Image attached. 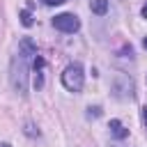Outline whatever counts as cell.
I'll return each mask as SVG.
<instances>
[{
    "instance_id": "2",
    "label": "cell",
    "mask_w": 147,
    "mask_h": 147,
    "mask_svg": "<svg viewBox=\"0 0 147 147\" xmlns=\"http://www.w3.org/2000/svg\"><path fill=\"white\" fill-rule=\"evenodd\" d=\"M83 83H85V74H83V67L78 62L69 64L64 71H62V85L69 90V92H80L83 90Z\"/></svg>"
},
{
    "instance_id": "6",
    "label": "cell",
    "mask_w": 147,
    "mask_h": 147,
    "mask_svg": "<svg viewBox=\"0 0 147 147\" xmlns=\"http://www.w3.org/2000/svg\"><path fill=\"white\" fill-rule=\"evenodd\" d=\"M18 16H21V23H23L25 28H30V25H32V14H30L28 9H23V11L18 14Z\"/></svg>"
},
{
    "instance_id": "5",
    "label": "cell",
    "mask_w": 147,
    "mask_h": 147,
    "mask_svg": "<svg viewBox=\"0 0 147 147\" xmlns=\"http://www.w3.org/2000/svg\"><path fill=\"white\" fill-rule=\"evenodd\" d=\"M90 9L96 14V16H103L108 11V0H90Z\"/></svg>"
},
{
    "instance_id": "12",
    "label": "cell",
    "mask_w": 147,
    "mask_h": 147,
    "mask_svg": "<svg viewBox=\"0 0 147 147\" xmlns=\"http://www.w3.org/2000/svg\"><path fill=\"white\" fill-rule=\"evenodd\" d=\"M142 46H145V48H147V37H145V39H142Z\"/></svg>"
},
{
    "instance_id": "11",
    "label": "cell",
    "mask_w": 147,
    "mask_h": 147,
    "mask_svg": "<svg viewBox=\"0 0 147 147\" xmlns=\"http://www.w3.org/2000/svg\"><path fill=\"white\" fill-rule=\"evenodd\" d=\"M0 147H11V145L9 142H0Z\"/></svg>"
},
{
    "instance_id": "9",
    "label": "cell",
    "mask_w": 147,
    "mask_h": 147,
    "mask_svg": "<svg viewBox=\"0 0 147 147\" xmlns=\"http://www.w3.org/2000/svg\"><path fill=\"white\" fill-rule=\"evenodd\" d=\"M142 124H145V129H147V106H142Z\"/></svg>"
},
{
    "instance_id": "3",
    "label": "cell",
    "mask_w": 147,
    "mask_h": 147,
    "mask_svg": "<svg viewBox=\"0 0 147 147\" xmlns=\"http://www.w3.org/2000/svg\"><path fill=\"white\" fill-rule=\"evenodd\" d=\"M53 25H55L60 32L74 34V32H78L80 21H78V16H74V14H57V16L53 18Z\"/></svg>"
},
{
    "instance_id": "4",
    "label": "cell",
    "mask_w": 147,
    "mask_h": 147,
    "mask_svg": "<svg viewBox=\"0 0 147 147\" xmlns=\"http://www.w3.org/2000/svg\"><path fill=\"white\" fill-rule=\"evenodd\" d=\"M108 129H110V133H113L117 140H122V138H126V136H129V129H126L119 119H110V126H108Z\"/></svg>"
},
{
    "instance_id": "1",
    "label": "cell",
    "mask_w": 147,
    "mask_h": 147,
    "mask_svg": "<svg viewBox=\"0 0 147 147\" xmlns=\"http://www.w3.org/2000/svg\"><path fill=\"white\" fill-rule=\"evenodd\" d=\"M37 55V46L30 37H23L18 44V51L11 60V85L18 94H25L28 90V64Z\"/></svg>"
},
{
    "instance_id": "8",
    "label": "cell",
    "mask_w": 147,
    "mask_h": 147,
    "mask_svg": "<svg viewBox=\"0 0 147 147\" xmlns=\"http://www.w3.org/2000/svg\"><path fill=\"white\" fill-rule=\"evenodd\" d=\"M62 2H67V0H46L48 7H55V5H62Z\"/></svg>"
},
{
    "instance_id": "7",
    "label": "cell",
    "mask_w": 147,
    "mask_h": 147,
    "mask_svg": "<svg viewBox=\"0 0 147 147\" xmlns=\"http://www.w3.org/2000/svg\"><path fill=\"white\" fill-rule=\"evenodd\" d=\"M90 113H87V117H99L101 115V108H87Z\"/></svg>"
},
{
    "instance_id": "10",
    "label": "cell",
    "mask_w": 147,
    "mask_h": 147,
    "mask_svg": "<svg viewBox=\"0 0 147 147\" xmlns=\"http://www.w3.org/2000/svg\"><path fill=\"white\" fill-rule=\"evenodd\" d=\"M140 14H142V18H147V5L142 7V11H140Z\"/></svg>"
}]
</instances>
